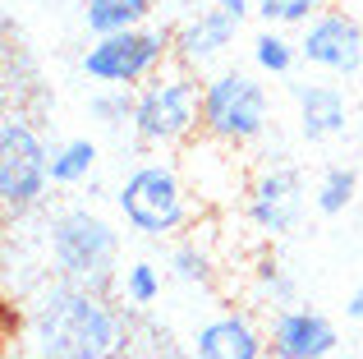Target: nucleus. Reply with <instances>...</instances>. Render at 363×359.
Instances as JSON below:
<instances>
[{
  "mask_svg": "<svg viewBox=\"0 0 363 359\" xmlns=\"http://www.w3.org/2000/svg\"><path fill=\"white\" fill-rule=\"evenodd\" d=\"M111 290L46 281L28 295L18 314V355L23 359H120L129 350V314Z\"/></svg>",
  "mask_w": 363,
  "mask_h": 359,
  "instance_id": "nucleus-1",
  "label": "nucleus"
},
{
  "mask_svg": "<svg viewBox=\"0 0 363 359\" xmlns=\"http://www.w3.org/2000/svg\"><path fill=\"white\" fill-rule=\"evenodd\" d=\"M111 198H116V216L124 231L138 235V240H157V244L179 240L203 216V198L194 194L184 166L170 162V153L133 162Z\"/></svg>",
  "mask_w": 363,
  "mask_h": 359,
  "instance_id": "nucleus-2",
  "label": "nucleus"
},
{
  "mask_svg": "<svg viewBox=\"0 0 363 359\" xmlns=\"http://www.w3.org/2000/svg\"><path fill=\"white\" fill-rule=\"evenodd\" d=\"M46 267L51 277L92 290H116L124 267V235L97 207H60L46 221Z\"/></svg>",
  "mask_w": 363,
  "mask_h": 359,
  "instance_id": "nucleus-3",
  "label": "nucleus"
},
{
  "mask_svg": "<svg viewBox=\"0 0 363 359\" xmlns=\"http://www.w3.org/2000/svg\"><path fill=\"white\" fill-rule=\"evenodd\" d=\"M198 134H203V74L170 60L143 88H133L129 138L143 153H184Z\"/></svg>",
  "mask_w": 363,
  "mask_h": 359,
  "instance_id": "nucleus-4",
  "label": "nucleus"
},
{
  "mask_svg": "<svg viewBox=\"0 0 363 359\" xmlns=\"http://www.w3.org/2000/svg\"><path fill=\"white\" fill-rule=\"evenodd\" d=\"M272 134V92L267 79L248 65H221L203 74V138L248 153Z\"/></svg>",
  "mask_w": 363,
  "mask_h": 359,
  "instance_id": "nucleus-5",
  "label": "nucleus"
},
{
  "mask_svg": "<svg viewBox=\"0 0 363 359\" xmlns=\"http://www.w3.org/2000/svg\"><path fill=\"white\" fill-rule=\"evenodd\" d=\"M170 60H175L170 28L143 23V28H124V33L88 37V46L79 51V74L92 88H143Z\"/></svg>",
  "mask_w": 363,
  "mask_h": 359,
  "instance_id": "nucleus-6",
  "label": "nucleus"
},
{
  "mask_svg": "<svg viewBox=\"0 0 363 359\" xmlns=\"http://www.w3.org/2000/svg\"><path fill=\"white\" fill-rule=\"evenodd\" d=\"M51 184V143L42 138L37 120L5 111V120H0V203H5V216L18 221V216L37 212Z\"/></svg>",
  "mask_w": 363,
  "mask_h": 359,
  "instance_id": "nucleus-7",
  "label": "nucleus"
},
{
  "mask_svg": "<svg viewBox=\"0 0 363 359\" xmlns=\"http://www.w3.org/2000/svg\"><path fill=\"white\" fill-rule=\"evenodd\" d=\"M308 203H313V194H308V184H303L299 166L294 162H262L244 184L240 212H244V226L257 240L276 244V240H290L303 226Z\"/></svg>",
  "mask_w": 363,
  "mask_h": 359,
  "instance_id": "nucleus-8",
  "label": "nucleus"
},
{
  "mask_svg": "<svg viewBox=\"0 0 363 359\" xmlns=\"http://www.w3.org/2000/svg\"><path fill=\"white\" fill-rule=\"evenodd\" d=\"M299 60L322 79H359L363 74V14L350 5H327L299 28Z\"/></svg>",
  "mask_w": 363,
  "mask_h": 359,
  "instance_id": "nucleus-9",
  "label": "nucleus"
},
{
  "mask_svg": "<svg viewBox=\"0 0 363 359\" xmlns=\"http://www.w3.org/2000/svg\"><path fill=\"white\" fill-rule=\"evenodd\" d=\"M240 33H244L240 18H230L221 5L207 0V5L189 9V14L170 28V37H175V65H184V70H194V74L221 70L225 55L240 42Z\"/></svg>",
  "mask_w": 363,
  "mask_h": 359,
  "instance_id": "nucleus-10",
  "label": "nucleus"
},
{
  "mask_svg": "<svg viewBox=\"0 0 363 359\" xmlns=\"http://www.w3.org/2000/svg\"><path fill=\"white\" fill-rule=\"evenodd\" d=\"M189 359H272V350H267V323H257L240 304H221L216 314H207L194 327Z\"/></svg>",
  "mask_w": 363,
  "mask_h": 359,
  "instance_id": "nucleus-11",
  "label": "nucleus"
},
{
  "mask_svg": "<svg viewBox=\"0 0 363 359\" xmlns=\"http://www.w3.org/2000/svg\"><path fill=\"white\" fill-rule=\"evenodd\" d=\"M267 350L272 359H336L340 355V332L322 309L313 304H290L267 318Z\"/></svg>",
  "mask_w": 363,
  "mask_h": 359,
  "instance_id": "nucleus-12",
  "label": "nucleus"
},
{
  "mask_svg": "<svg viewBox=\"0 0 363 359\" xmlns=\"http://www.w3.org/2000/svg\"><path fill=\"white\" fill-rule=\"evenodd\" d=\"M290 101H294V129L303 143H336L350 134L354 120V101L340 88V79H303L290 83Z\"/></svg>",
  "mask_w": 363,
  "mask_h": 359,
  "instance_id": "nucleus-13",
  "label": "nucleus"
},
{
  "mask_svg": "<svg viewBox=\"0 0 363 359\" xmlns=\"http://www.w3.org/2000/svg\"><path fill=\"white\" fill-rule=\"evenodd\" d=\"M179 166H184L194 194L203 198V207L207 203H230V198H244V184H248V180H240V171H235V148L212 143V138L198 134L194 143L184 148Z\"/></svg>",
  "mask_w": 363,
  "mask_h": 359,
  "instance_id": "nucleus-14",
  "label": "nucleus"
},
{
  "mask_svg": "<svg viewBox=\"0 0 363 359\" xmlns=\"http://www.w3.org/2000/svg\"><path fill=\"white\" fill-rule=\"evenodd\" d=\"M248 65H253L262 79H290L299 70V37L290 28H272L262 23L253 37H248Z\"/></svg>",
  "mask_w": 363,
  "mask_h": 359,
  "instance_id": "nucleus-15",
  "label": "nucleus"
},
{
  "mask_svg": "<svg viewBox=\"0 0 363 359\" xmlns=\"http://www.w3.org/2000/svg\"><path fill=\"white\" fill-rule=\"evenodd\" d=\"M248 295H253V304L272 309V314L299 304V281L290 277V267L281 263V253L262 249L253 263H248Z\"/></svg>",
  "mask_w": 363,
  "mask_h": 359,
  "instance_id": "nucleus-16",
  "label": "nucleus"
},
{
  "mask_svg": "<svg viewBox=\"0 0 363 359\" xmlns=\"http://www.w3.org/2000/svg\"><path fill=\"white\" fill-rule=\"evenodd\" d=\"M157 14V0H79V18L88 37L101 33H124V28H143Z\"/></svg>",
  "mask_w": 363,
  "mask_h": 359,
  "instance_id": "nucleus-17",
  "label": "nucleus"
},
{
  "mask_svg": "<svg viewBox=\"0 0 363 359\" xmlns=\"http://www.w3.org/2000/svg\"><path fill=\"white\" fill-rule=\"evenodd\" d=\"M101 166V148L97 138H60L51 143V180L55 189H83L97 180Z\"/></svg>",
  "mask_w": 363,
  "mask_h": 359,
  "instance_id": "nucleus-18",
  "label": "nucleus"
},
{
  "mask_svg": "<svg viewBox=\"0 0 363 359\" xmlns=\"http://www.w3.org/2000/svg\"><path fill=\"white\" fill-rule=\"evenodd\" d=\"M170 277L179 281V286H194V290H207L216 281V253L212 244L203 240V235H179V240H170V258H166Z\"/></svg>",
  "mask_w": 363,
  "mask_h": 359,
  "instance_id": "nucleus-19",
  "label": "nucleus"
},
{
  "mask_svg": "<svg viewBox=\"0 0 363 359\" xmlns=\"http://www.w3.org/2000/svg\"><path fill=\"white\" fill-rule=\"evenodd\" d=\"M359 203V171L354 166H322L313 180V212L318 216H345Z\"/></svg>",
  "mask_w": 363,
  "mask_h": 359,
  "instance_id": "nucleus-20",
  "label": "nucleus"
},
{
  "mask_svg": "<svg viewBox=\"0 0 363 359\" xmlns=\"http://www.w3.org/2000/svg\"><path fill=\"white\" fill-rule=\"evenodd\" d=\"M161 290H166V277H161V267L157 263H147V258H133V263H124L120 267V286H116V295L124 299L129 309H152L161 299Z\"/></svg>",
  "mask_w": 363,
  "mask_h": 359,
  "instance_id": "nucleus-21",
  "label": "nucleus"
},
{
  "mask_svg": "<svg viewBox=\"0 0 363 359\" xmlns=\"http://www.w3.org/2000/svg\"><path fill=\"white\" fill-rule=\"evenodd\" d=\"M327 5H336V0H253V18H262V23L272 28H290V33H299L308 18H318Z\"/></svg>",
  "mask_w": 363,
  "mask_h": 359,
  "instance_id": "nucleus-22",
  "label": "nucleus"
},
{
  "mask_svg": "<svg viewBox=\"0 0 363 359\" xmlns=\"http://www.w3.org/2000/svg\"><path fill=\"white\" fill-rule=\"evenodd\" d=\"M88 116L101 129H129L133 120V88H92Z\"/></svg>",
  "mask_w": 363,
  "mask_h": 359,
  "instance_id": "nucleus-23",
  "label": "nucleus"
},
{
  "mask_svg": "<svg viewBox=\"0 0 363 359\" xmlns=\"http://www.w3.org/2000/svg\"><path fill=\"white\" fill-rule=\"evenodd\" d=\"M212 5H221L230 18H240V23H248L253 18V0H212Z\"/></svg>",
  "mask_w": 363,
  "mask_h": 359,
  "instance_id": "nucleus-24",
  "label": "nucleus"
},
{
  "mask_svg": "<svg viewBox=\"0 0 363 359\" xmlns=\"http://www.w3.org/2000/svg\"><path fill=\"white\" fill-rule=\"evenodd\" d=\"M345 318H350V323H363V286L350 290V299H345Z\"/></svg>",
  "mask_w": 363,
  "mask_h": 359,
  "instance_id": "nucleus-25",
  "label": "nucleus"
},
{
  "mask_svg": "<svg viewBox=\"0 0 363 359\" xmlns=\"http://www.w3.org/2000/svg\"><path fill=\"white\" fill-rule=\"evenodd\" d=\"M359 14H363V9H359Z\"/></svg>",
  "mask_w": 363,
  "mask_h": 359,
  "instance_id": "nucleus-26",
  "label": "nucleus"
}]
</instances>
